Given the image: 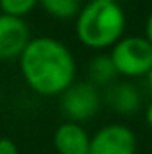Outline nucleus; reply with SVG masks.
I'll list each match as a JSON object with an SVG mask.
<instances>
[{
	"instance_id": "obj_1",
	"label": "nucleus",
	"mask_w": 152,
	"mask_h": 154,
	"mask_svg": "<svg viewBox=\"0 0 152 154\" xmlns=\"http://www.w3.org/2000/svg\"><path fill=\"white\" fill-rule=\"evenodd\" d=\"M20 70L31 90L45 97L61 95L75 82V59L56 38H34L20 56Z\"/></svg>"
},
{
	"instance_id": "obj_2",
	"label": "nucleus",
	"mask_w": 152,
	"mask_h": 154,
	"mask_svg": "<svg viewBox=\"0 0 152 154\" xmlns=\"http://www.w3.org/2000/svg\"><path fill=\"white\" fill-rule=\"evenodd\" d=\"M125 31V13L118 2L86 4L75 18V34L84 47L102 50L113 47Z\"/></svg>"
},
{
	"instance_id": "obj_3",
	"label": "nucleus",
	"mask_w": 152,
	"mask_h": 154,
	"mask_svg": "<svg viewBox=\"0 0 152 154\" xmlns=\"http://www.w3.org/2000/svg\"><path fill=\"white\" fill-rule=\"evenodd\" d=\"M109 56L118 75L145 77L152 66V43L145 36H123L113 45Z\"/></svg>"
},
{
	"instance_id": "obj_4",
	"label": "nucleus",
	"mask_w": 152,
	"mask_h": 154,
	"mask_svg": "<svg viewBox=\"0 0 152 154\" xmlns=\"http://www.w3.org/2000/svg\"><path fill=\"white\" fill-rule=\"evenodd\" d=\"M102 100V93L90 81L74 82L61 93V111L70 122L82 124L99 113Z\"/></svg>"
},
{
	"instance_id": "obj_5",
	"label": "nucleus",
	"mask_w": 152,
	"mask_h": 154,
	"mask_svg": "<svg viewBox=\"0 0 152 154\" xmlns=\"http://www.w3.org/2000/svg\"><path fill=\"white\" fill-rule=\"evenodd\" d=\"M136 134L123 124L100 127L90 142V154H136Z\"/></svg>"
},
{
	"instance_id": "obj_6",
	"label": "nucleus",
	"mask_w": 152,
	"mask_h": 154,
	"mask_svg": "<svg viewBox=\"0 0 152 154\" xmlns=\"http://www.w3.org/2000/svg\"><path fill=\"white\" fill-rule=\"evenodd\" d=\"M31 39V31L23 18L0 13V61L20 59Z\"/></svg>"
},
{
	"instance_id": "obj_7",
	"label": "nucleus",
	"mask_w": 152,
	"mask_h": 154,
	"mask_svg": "<svg viewBox=\"0 0 152 154\" xmlns=\"http://www.w3.org/2000/svg\"><path fill=\"white\" fill-rule=\"evenodd\" d=\"M91 136L77 122H63L54 133V149L57 154H90Z\"/></svg>"
},
{
	"instance_id": "obj_8",
	"label": "nucleus",
	"mask_w": 152,
	"mask_h": 154,
	"mask_svg": "<svg viewBox=\"0 0 152 154\" xmlns=\"http://www.w3.org/2000/svg\"><path fill=\"white\" fill-rule=\"evenodd\" d=\"M102 99L118 115H134L141 106V95L138 88L127 81H114L109 84Z\"/></svg>"
},
{
	"instance_id": "obj_9",
	"label": "nucleus",
	"mask_w": 152,
	"mask_h": 154,
	"mask_svg": "<svg viewBox=\"0 0 152 154\" xmlns=\"http://www.w3.org/2000/svg\"><path fill=\"white\" fill-rule=\"evenodd\" d=\"M118 77L114 63L109 54H99L88 63V79L97 88H108Z\"/></svg>"
},
{
	"instance_id": "obj_10",
	"label": "nucleus",
	"mask_w": 152,
	"mask_h": 154,
	"mask_svg": "<svg viewBox=\"0 0 152 154\" xmlns=\"http://www.w3.org/2000/svg\"><path fill=\"white\" fill-rule=\"evenodd\" d=\"M41 7L57 20H70L77 18V14L82 9L81 0H39Z\"/></svg>"
},
{
	"instance_id": "obj_11",
	"label": "nucleus",
	"mask_w": 152,
	"mask_h": 154,
	"mask_svg": "<svg viewBox=\"0 0 152 154\" xmlns=\"http://www.w3.org/2000/svg\"><path fill=\"white\" fill-rule=\"evenodd\" d=\"M36 4H39V0H0V9L4 14L23 18L36 7Z\"/></svg>"
},
{
	"instance_id": "obj_12",
	"label": "nucleus",
	"mask_w": 152,
	"mask_h": 154,
	"mask_svg": "<svg viewBox=\"0 0 152 154\" xmlns=\"http://www.w3.org/2000/svg\"><path fill=\"white\" fill-rule=\"evenodd\" d=\"M0 154H18V145L11 138H0Z\"/></svg>"
},
{
	"instance_id": "obj_13",
	"label": "nucleus",
	"mask_w": 152,
	"mask_h": 154,
	"mask_svg": "<svg viewBox=\"0 0 152 154\" xmlns=\"http://www.w3.org/2000/svg\"><path fill=\"white\" fill-rule=\"evenodd\" d=\"M145 38L152 43V11L149 14V18H147V23H145Z\"/></svg>"
},
{
	"instance_id": "obj_14",
	"label": "nucleus",
	"mask_w": 152,
	"mask_h": 154,
	"mask_svg": "<svg viewBox=\"0 0 152 154\" xmlns=\"http://www.w3.org/2000/svg\"><path fill=\"white\" fill-rule=\"evenodd\" d=\"M145 120H147V124H149V127L152 129V102L147 106V109H145Z\"/></svg>"
},
{
	"instance_id": "obj_15",
	"label": "nucleus",
	"mask_w": 152,
	"mask_h": 154,
	"mask_svg": "<svg viewBox=\"0 0 152 154\" xmlns=\"http://www.w3.org/2000/svg\"><path fill=\"white\" fill-rule=\"evenodd\" d=\"M147 82H149V86H150V90H152V66H150V70H149V74H147Z\"/></svg>"
},
{
	"instance_id": "obj_16",
	"label": "nucleus",
	"mask_w": 152,
	"mask_h": 154,
	"mask_svg": "<svg viewBox=\"0 0 152 154\" xmlns=\"http://www.w3.org/2000/svg\"><path fill=\"white\" fill-rule=\"evenodd\" d=\"M97 2H116V0H97Z\"/></svg>"
}]
</instances>
